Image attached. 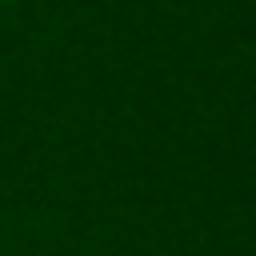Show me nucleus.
<instances>
[{
  "label": "nucleus",
  "mask_w": 256,
  "mask_h": 256,
  "mask_svg": "<svg viewBox=\"0 0 256 256\" xmlns=\"http://www.w3.org/2000/svg\"><path fill=\"white\" fill-rule=\"evenodd\" d=\"M0 4H16V0H0Z\"/></svg>",
  "instance_id": "f257e3e1"
}]
</instances>
